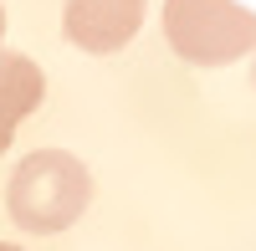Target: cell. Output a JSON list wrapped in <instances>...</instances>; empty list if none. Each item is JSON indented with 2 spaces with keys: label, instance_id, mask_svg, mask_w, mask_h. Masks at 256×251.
<instances>
[{
  "label": "cell",
  "instance_id": "cell-4",
  "mask_svg": "<svg viewBox=\"0 0 256 251\" xmlns=\"http://www.w3.org/2000/svg\"><path fill=\"white\" fill-rule=\"evenodd\" d=\"M41 98H46V72L20 52H0V154L10 149L16 123L41 108Z\"/></svg>",
  "mask_w": 256,
  "mask_h": 251
},
{
  "label": "cell",
  "instance_id": "cell-7",
  "mask_svg": "<svg viewBox=\"0 0 256 251\" xmlns=\"http://www.w3.org/2000/svg\"><path fill=\"white\" fill-rule=\"evenodd\" d=\"M251 77H256V62H251Z\"/></svg>",
  "mask_w": 256,
  "mask_h": 251
},
{
  "label": "cell",
  "instance_id": "cell-2",
  "mask_svg": "<svg viewBox=\"0 0 256 251\" xmlns=\"http://www.w3.org/2000/svg\"><path fill=\"white\" fill-rule=\"evenodd\" d=\"M164 41L190 67H230L256 52V10L236 0H164Z\"/></svg>",
  "mask_w": 256,
  "mask_h": 251
},
{
  "label": "cell",
  "instance_id": "cell-5",
  "mask_svg": "<svg viewBox=\"0 0 256 251\" xmlns=\"http://www.w3.org/2000/svg\"><path fill=\"white\" fill-rule=\"evenodd\" d=\"M0 41H6V6H0Z\"/></svg>",
  "mask_w": 256,
  "mask_h": 251
},
{
  "label": "cell",
  "instance_id": "cell-3",
  "mask_svg": "<svg viewBox=\"0 0 256 251\" xmlns=\"http://www.w3.org/2000/svg\"><path fill=\"white\" fill-rule=\"evenodd\" d=\"M144 6L148 0H67L62 6V31H67L72 46L92 52V56H108V52L128 46L138 36Z\"/></svg>",
  "mask_w": 256,
  "mask_h": 251
},
{
  "label": "cell",
  "instance_id": "cell-6",
  "mask_svg": "<svg viewBox=\"0 0 256 251\" xmlns=\"http://www.w3.org/2000/svg\"><path fill=\"white\" fill-rule=\"evenodd\" d=\"M0 251H20V246H10V241H0Z\"/></svg>",
  "mask_w": 256,
  "mask_h": 251
},
{
  "label": "cell",
  "instance_id": "cell-1",
  "mask_svg": "<svg viewBox=\"0 0 256 251\" xmlns=\"http://www.w3.org/2000/svg\"><path fill=\"white\" fill-rule=\"evenodd\" d=\"M88 200H92V174L67 149L26 154L16 164L10 184H6V210L31 236H56L67 226H77L82 210H88Z\"/></svg>",
  "mask_w": 256,
  "mask_h": 251
}]
</instances>
